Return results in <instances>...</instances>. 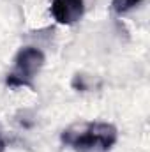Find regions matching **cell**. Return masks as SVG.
<instances>
[{
	"instance_id": "1",
	"label": "cell",
	"mask_w": 150,
	"mask_h": 152,
	"mask_svg": "<svg viewBox=\"0 0 150 152\" xmlns=\"http://www.w3.org/2000/svg\"><path fill=\"white\" fill-rule=\"evenodd\" d=\"M118 140V131L108 122L74 124L62 133V143L76 152H108Z\"/></svg>"
},
{
	"instance_id": "2",
	"label": "cell",
	"mask_w": 150,
	"mask_h": 152,
	"mask_svg": "<svg viewBox=\"0 0 150 152\" xmlns=\"http://www.w3.org/2000/svg\"><path fill=\"white\" fill-rule=\"evenodd\" d=\"M42 66H44V53L39 48H34V46L21 48L14 58V69L5 78L7 87H12V88L32 87V81L42 69Z\"/></svg>"
},
{
	"instance_id": "3",
	"label": "cell",
	"mask_w": 150,
	"mask_h": 152,
	"mask_svg": "<svg viewBox=\"0 0 150 152\" xmlns=\"http://www.w3.org/2000/svg\"><path fill=\"white\" fill-rule=\"evenodd\" d=\"M85 11L83 0H53L51 2V16L60 25H73L81 20Z\"/></svg>"
},
{
	"instance_id": "4",
	"label": "cell",
	"mask_w": 150,
	"mask_h": 152,
	"mask_svg": "<svg viewBox=\"0 0 150 152\" xmlns=\"http://www.w3.org/2000/svg\"><path fill=\"white\" fill-rule=\"evenodd\" d=\"M143 0H111V9L117 14H125L131 9L138 7Z\"/></svg>"
},
{
	"instance_id": "5",
	"label": "cell",
	"mask_w": 150,
	"mask_h": 152,
	"mask_svg": "<svg viewBox=\"0 0 150 152\" xmlns=\"http://www.w3.org/2000/svg\"><path fill=\"white\" fill-rule=\"evenodd\" d=\"M0 152H5V142L2 140V134H0Z\"/></svg>"
}]
</instances>
